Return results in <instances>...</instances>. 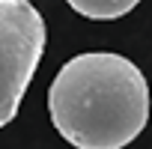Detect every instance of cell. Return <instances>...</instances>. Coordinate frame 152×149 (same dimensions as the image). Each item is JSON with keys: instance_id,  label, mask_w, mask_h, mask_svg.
Returning a JSON list of instances; mask_svg holds the SVG:
<instances>
[{"instance_id": "6da1fadb", "label": "cell", "mask_w": 152, "mask_h": 149, "mask_svg": "<svg viewBox=\"0 0 152 149\" xmlns=\"http://www.w3.org/2000/svg\"><path fill=\"white\" fill-rule=\"evenodd\" d=\"M48 113L75 149H122L149 122V84L128 57L87 51L60 66Z\"/></svg>"}, {"instance_id": "3957f363", "label": "cell", "mask_w": 152, "mask_h": 149, "mask_svg": "<svg viewBox=\"0 0 152 149\" xmlns=\"http://www.w3.org/2000/svg\"><path fill=\"white\" fill-rule=\"evenodd\" d=\"M66 3L84 15V18H93V21H113V18H122L128 15L140 0H66Z\"/></svg>"}, {"instance_id": "7a4b0ae2", "label": "cell", "mask_w": 152, "mask_h": 149, "mask_svg": "<svg viewBox=\"0 0 152 149\" xmlns=\"http://www.w3.org/2000/svg\"><path fill=\"white\" fill-rule=\"evenodd\" d=\"M45 42V18L30 0H0V128L15 119Z\"/></svg>"}]
</instances>
